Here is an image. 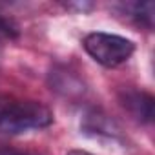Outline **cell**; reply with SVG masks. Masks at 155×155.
<instances>
[{"instance_id": "5b68a950", "label": "cell", "mask_w": 155, "mask_h": 155, "mask_svg": "<svg viewBox=\"0 0 155 155\" xmlns=\"http://www.w3.org/2000/svg\"><path fill=\"white\" fill-rule=\"evenodd\" d=\"M51 86H53V90H57L58 93H62L66 97L81 95L84 91L82 82L77 81V77H73L69 71H53L51 73Z\"/></svg>"}, {"instance_id": "7a4b0ae2", "label": "cell", "mask_w": 155, "mask_h": 155, "mask_svg": "<svg viewBox=\"0 0 155 155\" xmlns=\"http://www.w3.org/2000/svg\"><path fill=\"white\" fill-rule=\"evenodd\" d=\"M82 46L95 62L106 68H117L128 62L135 51V46L131 40L113 33H104V31H95L86 35Z\"/></svg>"}, {"instance_id": "52a82bcc", "label": "cell", "mask_w": 155, "mask_h": 155, "mask_svg": "<svg viewBox=\"0 0 155 155\" xmlns=\"http://www.w3.org/2000/svg\"><path fill=\"white\" fill-rule=\"evenodd\" d=\"M15 37H17V29L9 24V20H6L4 17H0V48H4Z\"/></svg>"}, {"instance_id": "277c9868", "label": "cell", "mask_w": 155, "mask_h": 155, "mask_svg": "<svg viewBox=\"0 0 155 155\" xmlns=\"http://www.w3.org/2000/svg\"><path fill=\"white\" fill-rule=\"evenodd\" d=\"M82 130L88 135L93 137H108V139H115L119 137V128L115 126L113 120H110L104 113L101 111H91L84 117L82 122Z\"/></svg>"}, {"instance_id": "ba28073f", "label": "cell", "mask_w": 155, "mask_h": 155, "mask_svg": "<svg viewBox=\"0 0 155 155\" xmlns=\"http://www.w3.org/2000/svg\"><path fill=\"white\" fill-rule=\"evenodd\" d=\"M66 8L68 9H77V11H88V9L93 8V4L91 2H68Z\"/></svg>"}, {"instance_id": "30bf717a", "label": "cell", "mask_w": 155, "mask_h": 155, "mask_svg": "<svg viewBox=\"0 0 155 155\" xmlns=\"http://www.w3.org/2000/svg\"><path fill=\"white\" fill-rule=\"evenodd\" d=\"M68 155H91V153L82 151V150H71V151H68Z\"/></svg>"}, {"instance_id": "9c48e42d", "label": "cell", "mask_w": 155, "mask_h": 155, "mask_svg": "<svg viewBox=\"0 0 155 155\" xmlns=\"http://www.w3.org/2000/svg\"><path fill=\"white\" fill-rule=\"evenodd\" d=\"M0 155H33V153H26V151H17V150L2 148V150H0Z\"/></svg>"}, {"instance_id": "6da1fadb", "label": "cell", "mask_w": 155, "mask_h": 155, "mask_svg": "<svg viewBox=\"0 0 155 155\" xmlns=\"http://www.w3.org/2000/svg\"><path fill=\"white\" fill-rule=\"evenodd\" d=\"M53 124V111L37 101L13 102L0 111V131L18 135L31 130H44Z\"/></svg>"}, {"instance_id": "8992f818", "label": "cell", "mask_w": 155, "mask_h": 155, "mask_svg": "<svg viewBox=\"0 0 155 155\" xmlns=\"http://www.w3.org/2000/svg\"><path fill=\"white\" fill-rule=\"evenodd\" d=\"M130 11L139 24L146 28L153 26V2H133L130 6Z\"/></svg>"}, {"instance_id": "3957f363", "label": "cell", "mask_w": 155, "mask_h": 155, "mask_svg": "<svg viewBox=\"0 0 155 155\" xmlns=\"http://www.w3.org/2000/svg\"><path fill=\"white\" fill-rule=\"evenodd\" d=\"M122 108L139 122H151L153 117V97L146 91L124 90L119 97Z\"/></svg>"}]
</instances>
